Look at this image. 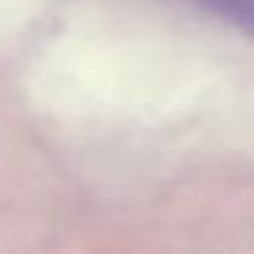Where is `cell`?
<instances>
[{
    "mask_svg": "<svg viewBox=\"0 0 254 254\" xmlns=\"http://www.w3.org/2000/svg\"><path fill=\"white\" fill-rule=\"evenodd\" d=\"M209 5L222 20L254 38V0H209Z\"/></svg>",
    "mask_w": 254,
    "mask_h": 254,
    "instance_id": "6da1fadb",
    "label": "cell"
}]
</instances>
